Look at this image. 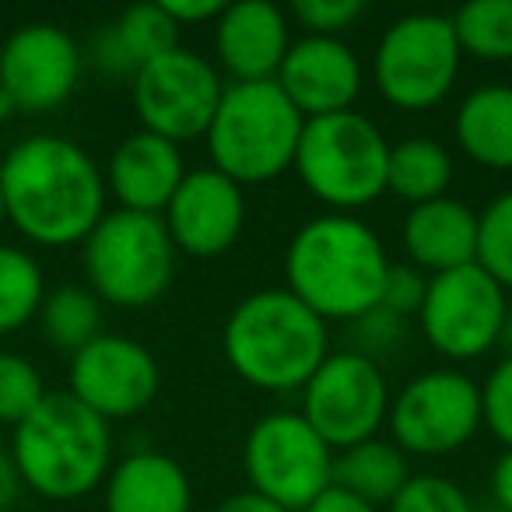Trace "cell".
<instances>
[{
	"label": "cell",
	"mask_w": 512,
	"mask_h": 512,
	"mask_svg": "<svg viewBox=\"0 0 512 512\" xmlns=\"http://www.w3.org/2000/svg\"><path fill=\"white\" fill-rule=\"evenodd\" d=\"M8 221L36 246H74L106 214V179L81 144L36 134L0 162Z\"/></svg>",
	"instance_id": "1"
},
{
	"label": "cell",
	"mask_w": 512,
	"mask_h": 512,
	"mask_svg": "<svg viewBox=\"0 0 512 512\" xmlns=\"http://www.w3.org/2000/svg\"><path fill=\"white\" fill-rule=\"evenodd\" d=\"M386 271L383 239L355 214H316L285 249V288L323 323H355L376 309Z\"/></svg>",
	"instance_id": "2"
},
{
	"label": "cell",
	"mask_w": 512,
	"mask_h": 512,
	"mask_svg": "<svg viewBox=\"0 0 512 512\" xmlns=\"http://www.w3.org/2000/svg\"><path fill=\"white\" fill-rule=\"evenodd\" d=\"M221 351L242 383L264 393H292L330 355V334L288 288H264L228 313Z\"/></svg>",
	"instance_id": "3"
},
{
	"label": "cell",
	"mask_w": 512,
	"mask_h": 512,
	"mask_svg": "<svg viewBox=\"0 0 512 512\" xmlns=\"http://www.w3.org/2000/svg\"><path fill=\"white\" fill-rule=\"evenodd\" d=\"M11 460L22 484L53 502H74L106 484L113 470L109 421L92 414L71 393H46V400L15 425Z\"/></svg>",
	"instance_id": "4"
},
{
	"label": "cell",
	"mask_w": 512,
	"mask_h": 512,
	"mask_svg": "<svg viewBox=\"0 0 512 512\" xmlns=\"http://www.w3.org/2000/svg\"><path fill=\"white\" fill-rule=\"evenodd\" d=\"M306 116L288 102L278 81L225 85L214 120L207 127L211 169L232 183H271L292 169Z\"/></svg>",
	"instance_id": "5"
},
{
	"label": "cell",
	"mask_w": 512,
	"mask_h": 512,
	"mask_svg": "<svg viewBox=\"0 0 512 512\" xmlns=\"http://www.w3.org/2000/svg\"><path fill=\"white\" fill-rule=\"evenodd\" d=\"M386 158L390 144L383 130L348 109L306 120L292 169L330 214H351L386 193Z\"/></svg>",
	"instance_id": "6"
},
{
	"label": "cell",
	"mask_w": 512,
	"mask_h": 512,
	"mask_svg": "<svg viewBox=\"0 0 512 512\" xmlns=\"http://www.w3.org/2000/svg\"><path fill=\"white\" fill-rule=\"evenodd\" d=\"M176 246L162 214L106 211L81 242L85 278L99 302L116 309H144L169 292L176 278Z\"/></svg>",
	"instance_id": "7"
},
{
	"label": "cell",
	"mask_w": 512,
	"mask_h": 512,
	"mask_svg": "<svg viewBox=\"0 0 512 512\" xmlns=\"http://www.w3.org/2000/svg\"><path fill=\"white\" fill-rule=\"evenodd\" d=\"M460 43L446 15L418 11L383 32L372 60L376 88L393 109L425 113L453 92L460 78Z\"/></svg>",
	"instance_id": "8"
},
{
	"label": "cell",
	"mask_w": 512,
	"mask_h": 512,
	"mask_svg": "<svg viewBox=\"0 0 512 512\" xmlns=\"http://www.w3.org/2000/svg\"><path fill=\"white\" fill-rule=\"evenodd\" d=\"M242 470L249 491L271 498L285 512H302L330 488L334 449L306 425L299 411H274L249 428Z\"/></svg>",
	"instance_id": "9"
},
{
	"label": "cell",
	"mask_w": 512,
	"mask_h": 512,
	"mask_svg": "<svg viewBox=\"0 0 512 512\" xmlns=\"http://www.w3.org/2000/svg\"><path fill=\"white\" fill-rule=\"evenodd\" d=\"M299 393V414L334 453L376 439L393 397L376 358L362 351H330Z\"/></svg>",
	"instance_id": "10"
},
{
	"label": "cell",
	"mask_w": 512,
	"mask_h": 512,
	"mask_svg": "<svg viewBox=\"0 0 512 512\" xmlns=\"http://www.w3.org/2000/svg\"><path fill=\"white\" fill-rule=\"evenodd\" d=\"M386 425L404 456H449L481 432V386L456 369L421 372L390 397Z\"/></svg>",
	"instance_id": "11"
},
{
	"label": "cell",
	"mask_w": 512,
	"mask_h": 512,
	"mask_svg": "<svg viewBox=\"0 0 512 512\" xmlns=\"http://www.w3.org/2000/svg\"><path fill=\"white\" fill-rule=\"evenodd\" d=\"M509 313V295L477 264L428 278L421 302V334L449 362H470L498 348V330Z\"/></svg>",
	"instance_id": "12"
},
{
	"label": "cell",
	"mask_w": 512,
	"mask_h": 512,
	"mask_svg": "<svg viewBox=\"0 0 512 512\" xmlns=\"http://www.w3.org/2000/svg\"><path fill=\"white\" fill-rule=\"evenodd\" d=\"M221 92L218 71L200 53L176 46L134 74V113L141 130L186 144L207 134Z\"/></svg>",
	"instance_id": "13"
},
{
	"label": "cell",
	"mask_w": 512,
	"mask_h": 512,
	"mask_svg": "<svg viewBox=\"0 0 512 512\" xmlns=\"http://www.w3.org/2000/svg\"><path fill=\"white\" fill-rule=\"evenodd\" d=\"M71 397L102 421L141 414L158 397L162 372L144 344L120 334H99L92 344L71 355Z\"/></svg>",
	"instance_id": "14"
},
{
	"label": "cell",
	"mask_w": 512,
	"mask_h": 512,
	"mask_svg": "<svg viewBox=\"0 0 512 512\" xmlns=\"http://www.w3.org/2000/svg\"><path fill=\"white\" fill-rule=\"evenodd\" d=\"M81 78V50L64 29L32 22L0 46V88L18 113H50L74 95Z\"/></svg>",
	"instance_id": "15"
},
{
	"label": "cell",
	"mask_w": 512,
	"mask_h": 512,
	"mask_svg": "<svg viewBox=\"0 0 512 512\" xmlns=\"http://www.w3.org/2000/svg\"><path fill=\"white\" fill-rule=\"evenodd\" d=\"M162 221L176 253L214 260L239 242L246 225V197L242 186L218 169H190L162 211Z\"/></svg>",
	"instance_id": "16"
},
{
	"label": "cell",
	"mask_w": 512,
	"mask_h": 512,
	"mask_svg": "<svg viewBox=\"0 0 512 512\" xmlns=\"http://www.w3.org/2000/svg\"><path fill=\"white\" fill-rule=\"evenodd\" d=\"M278 88L306 120L348 113L365 85L362 60L344 39L302 36L288 46L278 71Z\"/></svg>",
	"instance_id": "17"
},
{
	"label": "cell",
	"mask_w": 512,
	"mask_h": 512,
	"mask_svg": "<svg viewBox=\"0 0 512 512\" xmlns=\"http://www.w3.org/2000/svg\"><path fill=\"white\" fill-rule=\"evenodd\" d=\"M288 46V15L271 0H235L214 18V53L232 85L274 81Z\"/></svg>",
	"instance_id": "18"
},
{
	"label": "cell",
	"mask_w": 512,
	"mask_h": 512,
	"mask_svg": "<svg viewBox=\"0 0 512 512\" xmlns=\"http://www.w3.org/2000/svg\"><path fill=\"white\" fill-rule=\"evenodd\" d=\"M186 172L190 169H186L179 144L137 130L116 144L102 179H106V193H113L123 211L162 214Z\"/></svg>",
	"instance_id": "19"
},
{
	"label": "cell",
	"mask_w": 512,
	"mask_h": 512,
	"mask_svg": "<svg viewBox=\"0 0 512 512\" xmlns=\"http://www.w3.org/2000/svg\"><path fill=\"white\" fill-rule=\"evenodd\" d=\"M400 242L411 264L428 278L470 267L477 260V214L453 197L428 200L407 211Z\"/></svg>",
	"instance_id": "20"
},
{
	"label": "cell",
	"mask_w": 512,
	"mask_h": 512,
	"mask_svg": "<svg viewBox=\"0 0 512 512\" xmlns=\"http://www.w3.org/2000/svg\"><path fill=\"white\" fill-rule=\"evenodd\" d=\"M106 512H193V484L169 453L137 449L109 470Z\"/></svg>",
	"instance_id": "21"
},
{
	"label": "cell",
	"mask_w": 512,
	"mask_h": 512,
	"mask_svg": "<svg viewBox=\"0 0 512 512\" xmlns=\"http://www.w3.org/2000/svg\"><path fill=\"white\" fill-rule=\"evenodd\" d=\"M179 46V25L165 15L162 4H134L113 25L95 36L92 60L113 78H134L144 64Z\"/></svg>",
	"instance_id": "22"
},
{
	"label": "cell",
	"mask_w": 512,
	"mask_h": 512,
	"mask_svg": "<svg viewBox=\"0 0 512 512\" xmlns=\"http://www.w3.org/2000/svg\"><path fill=\"white\" fill-rule=\"evenodd\" d=\"M460 151L484 169H512V85L474 88L453 120Z\"/></svg>",
	"instance_id": "23"
},
{
	"label": "cell",
	"mask_w": 512,
	"mask_h": 512,
	"mask_svg": "<svg viewBox=\"0 0 512 512\" xmlns=\"http://www.w3.org/2000/svg\"><path fill=\"white\" fill-rule=\"evenodd\" d=\"M411 477L407 470V456L393 446L390 439H365L358 446H348L341 453H334V474L330 484L351 491L355 498L369 505H390L393 495L404 488V481Z\"/></svg>",
	"instance_id": "24"
},
{
	"label": "cell",
	"mask_w": 512,
	"mask_h": 512,
	"mask_svg": "<svg viewBox=\"0 0 512 512\" xmlns=\"http://www.w3.org/2000/svg\"><path fill=\"white\" fill-rule=\"evenodd\" d=\"M453 183V155L432 137H407L390 144L386 158V190L397 193L411 207L446 197Z\"/></svg>",
	"instance_id": "25"
},
{
	"label": "cell",
	"mask_w": 512,
	"mask_h": 512,
	"mask_svg": "<svg viewBox=\"0 0 512 512\" xmlns=\"http://www.w3.org/2000/svg\"><path fill=\"white\" fill-rule=\"evenodd\" d=\"M39 323L53 348L78 355L85 344H92L102 334V302L92 295V288H53L39 306Z\"/></svg>",
	"instance_id": "26"
},
{
	"label": "cell",
	"mask_w": 512,
	"mask_h": 512,
	"mask_svg": "<svg viewBox=\"0 0 512 512\" xmlns=\"http://www.w3.org/2000/svg\"><path fill=\"white\" fill-rule=\"evenodd\" d=\"M449 22L463 57L484 64L512 60V0H470Z\"/></svg>",
	"instance_id": "27"
},
{
	"label": "cell",
	"mask_w": 512,
	"mask_h": 512,
	"mask_svg": "<svg viewBox=\"0 0 512 512\" xmlns=\"http://www.w3.org/2000/svg\"><path fill=\"white\" fill-rule=\"evenodd\" d=\"M46 278L36 256L18 246H0V334H15L39 316Z\"/></svg>",
	"instance_id": "28"
},
{
	"label": "cell",
	"mask_w": 512,
	"mask_h": 512,
	"mask_svg": "<svg viewBox=\"0 0 512 512\" xmlns=\"http://www.w3.org/2000/svg\"><path fill=\"white\" fill-rule=\"evenodd\" d=\"M477 267L488 278L512 292V190L498 193L481 214H477Z\"/></svg>",
	"instance_id": "29"
},
{
	"label": "cell",
	"mask_w": 512,
	"mask_h": 512,
	"mask_svg": "<svg viewBox=\"0 0 512 512\" xmlns=\"http://www.w3.org/2000/svg\"><path fill=\"white\" fill-rule=\"evenodd\" d=\"M43 400L46 386L36 365L15 351H0V421L11 428L22 425Z\"/></svg>",
	"instance_id": "30"
},
{
	"label": "cell",
	"mask_w": 512,
	"mask_h": 512,
	"mask_svg": "<svg viewBox=\"0 0 512 512\" xmlns=\"http://www.w3.org/2000/svg\"><path fill=\"white\" fill-rule=\"evenodd\" d=\"M390 512H474L470 495L456 481L439 474H411L386 505Z\"/></svg>",
	"instance_id": "31"
},
{
	"label": "cell",
	"mask_w": 512,
	"mask_h": 512,
	"mask_svg": "<svg viewBox=\"0 0 512 512\" xmlns=\"http://www.w3.org/2000/svg\"><path fill=\"white\" fill-rule=\"evenodd\" d=\"M481 421L505 449H512V358H502L481 383Z\"/></svg>",
	"instance_id": "32"
},
{
	"label": "cell",
	"mask_w": 512,
	"mask_h": 512,
	"mask_svg": "<svg viewBox=\"0 0 512 512\" xmlns=\"http://www.w3.org/2000/svg\"><path fill=\"white\" fill-rule=\"evenodd\" d=\"M365 0H295L292 18L309 36H334L341 39L344 29L362 18Z\"/></svg>",
	"instance_id": "33"
},
{
	"label": "cell",
	"mask_w": 512,
	"mask_h": 512,
	"mask_svg": "<svg viewBox=\"0 0 512 512\" xmlns=\"http://www.w3.org/2000/svg\"><path fill=\"white\" fill-rule=\"evenodd\" d=\"M425 292H428V274L425 271H418L414 264H390L386 281H383V295H379V306H383L386 313L407 320V316L421 313Z\"/></svg>",
	"instance_id": "34"
},
{
	"label": "cell",
	"mask_w": 512,
	"mask_h": 512,
	"mask_svg": "<svg viewBox=\"0 0 512 512\" xmlns=\"http://www.w3.org/2000/svg\"><path fill=\"white\" fill-rule=\"evenodd\" d=\"M400 327H404V320L393 313H386L383 306L369 309L365 316H358L355 320V330H358V344H362V355L372 358V351L376 355H383V351H390L393 344H397L400 337Z\"/></svg>",
	"instance_id": "35"
},
{
	"label": "cell",
	"mask_w": 512,
	"mask_h": 512,
	"mask_svg": "<svg viewBox=\"0 0 512 512\" xmlns=\"http://www.w3.org/2000/svg\"><path fill=\"white\" fill-rule=\"evenodd\" d=\"M162 8L179 29H186V25L214 22L225 4H218V0H162Z\"/></svg>",
	"instance_id": "36"
},
{
	"label": "cell",
	"mask_w": 512,
	"mask_h": 512,
	"mask_svg": "<svg viewBox=\"0 0 512 512\" xmlns=\"http://www.w3.org/2000/svg\"><path fill=\"white\" fill-rule=\"evenodd\" d=\"M302 512H376V505L362 502V498H355L351 491L330 484V488L320 491V495H316Z\"/></svg>",
	"instance_id": "37"
},
{
	"label": "cell",
	"mask_w": 512,
	"mask_h": 512,
	"mask_svg": "<svg viewBox=\"0 0 512 512\" xmlns=\"http://www.w3.org/2000/svg\"><path fill=\"white\" fill-rule=\"evenodd\" d=\"M491 498L498 512H512V449H505L491 467Z\"/></svg>",
	"instance_id": "38"
},
{
	"label": "cell",
	"mask_w": 512,
	"mask_h": 512,
	"mask_svg": "<svg viewBox=\"0 0 512 512\" xmlns=\"http://www.w3.org/2000/svg\"><path fill=\"white\" fill-rule=\"evenodd\" d=\"M18 491H22V477L11 460V449H0V512H11L18 502Z\"/></svg>",
	"instance_id": "39"
},
{
	"label": "cell",
	"mask_w": 512,
	"mask_h": 512,
	"mask_svg": "<svg viewBox=\"0 0 512 512\" xmlns=\"http://www.w3.org/2000/svg\"><path fill=\"white\" fill-rule=\"evenodd\" d=\"M214 512H285L281 505H274L271 498L256 495V491H235V495L221 498L218 505H214Z\"/></svg>",
	"instance_id": "40"
},
{
	"label": "cell",
	"mask_w": 512,
	"mask_h": 512,
	"mask_svg": "<svg viewBox=\"0 0 512 512\" xmlns=\"http://www.w3.org/2000/svg\"><path fill=\"white\" fill-rule=\"evenodd\" d=\"M498 348L505 351V358H512V309L505 313L502 330H498Z\"/></svg>",
	"instance_id": "41"
},
{
	"label": "cell",
	"mask_w": 512,
	"mask_h": 512,
	"mask_svg": "<svg viewBox=\"0 0 512 512\" xmlns=\"http://www.w3.org/2000/svg\"><path fill=\"white\" fill-rule=\"evenodd\" d=\"M11 116H18V106H15V99H11V95L0 88V123L11 120Z\"/></svg>",
	"instance_id": "42"
},
{
	"label": "cell",
	"mask_w": 512,
	"mask_h": 512,
	"mask_svg": "<svg viewBox=\"0 0 512 512\" xmlns=\"http://www.w3.org/2000/svg\"><path fill=\"white\" fill-rule=\"evenodd\" d=\"M4 221H8V207H4V190H0V228H4Z\"/></svg>",
	"instance_id": "43"
},
{
	"label": "cell",
	"mask_w": 512,
	"mask_h": 512,
	"mask_svg": "<svg viewBox=\"0 0 512 512\" xmlns=\"http://www.w3.org/2000/svg\"><path fill=\"white\" fill-rule=\"evenodd\" d=\"M11 512H25V509H11Z\"/></svg>",
	"instance_id": "44"
}]
</instances>
